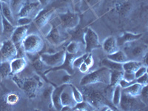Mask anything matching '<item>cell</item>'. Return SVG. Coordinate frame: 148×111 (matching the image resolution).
Here are the masks:
<instances>
[{
    "label": "cell",
    "mask_w": 148,
    "mask_h": 111,
    "mask_svg": "<svg viewBox=\"0 0 148 111\" xmlns=\"http://www.w3.org/2000/svg\"><path fill=\"white\" fill-rule=\"evenodd\" d=\"M87 88L84 89L83 96L86 98L84 101H88L93 108H100V110L104 105H108L110 107L108 101L109 98L113 94V92H110V89L112 86L108 87V84H104L102 90H98V84H92L85 85Z\"/></svg>",
    "instance_id": "obj_1"
},
{
    "label": "cell",
    "mask_w": 148,
    "mask_h": 111,
    "mask_svg": "<svg viewBox=\"0 0 148 111\" xmlns=\"http://www.w3.org/2000/svg\"><path fill=\"white\" fill-rule=\"evenodd\" d=\"M138 41V40H137ZM124 51L128 60L141 62L147 54V45L133 41L124 45Z\"/></svg>",
    "instance_id": "obj_2"
},
{
    "label": "cell",
    "mask_w": 148,
    "mask_h": 111,
    "mask_svg": "<svg viewBox=\"0 0 148 111\" xmlns=\"http://www.w3.org/2000/svg\"><path fill=\"white\" fill-rule=\"evenodd\" d=\"M109 84L110 83V70L107 67H102L101 68L88 73L85 76L81 79L80 85L85 86L88 84Z\"/></svg>",
    "instance_id": "obj_3"
},
{
    "label": "cell",
    "mask_w": 148,
    "mask_h": 111,
    "mask_svg": "<svg viewBox=\"0 0 148 111\" xmlns=\"http://www.w3.org/2000/svg\"><path fill=\"white\" fill-rule=\"evenodd\" d=\"M43 39L40 36L36 34H31L26 36L22 42V48L25 53L30 55H36L44 47Z\"/></svg>",
    "instance_id": "obj_4"
},
{
    "label": "cell",
    "mask_w": 148,
    "mask_h": 111,
    "mask_svg": "<svg viewBox=\"0 0 148 111\" xmlns=\"http://www.w3.org/2000/svg\"><path fill=\"white\" fill-rule=\"evenodd\" d=\"M143 101L140 99L139 96H132L127 94L121 90V97L119 106L124 110H140L146 106Z\"/></svg>",
    "instance_id": "obj_5"
},
{
    "label": "cell",
    "mask_w": 148,
    "mask_h": 111,
    "mask_svg": "<svg viewBox=\"0 0 148 111\" xmlns=\"http://www.w3.org/2000/svg\"><path fill=\"white\" fill-rule=\"evenodd\" d=\"M66 52L64 51H60L55 53H45L40 55V59L46 66L53 67H59L64 63L65 59Z\"/></svg>",
    "instance_id": "obj_6"
},
{
    "label": "cell",
    "mask_w": 148,
    "mask_h": 111,
    "mask_svg": "<svg viewBox=\"0 0 148 111\" xmlns=\"http://www.w3.org/2000/svg\"><path fill=\"white\" fill-rule=\"evenodd\" d=\"M29 25L17 26L12 34L10 40L13 42L14 45L16 46L17 50V57L20 56V53H24L23 48H22V42L27 35Z\"/></svg>",
    "instance_id": "obj_7"
},
{
    "label": "cell",
    "mask_w": 148,
    "mask_h": 111,
    "mask_svg": "<svg viewBox=\"0 0 148 111\" xmlns=\"http://www.w3.org/2000/svg\"><path fill=\"white\" fill-rule=\"evenodd\" d=\"M42 85V83L39 80V78L36 76H34L28 79H22L20 88L23 90L24 92H25L29 98L34 99V97H36L37 91Z\"/></svg>",
    "instance_id": "obj_8"
},
{
    "label": "cell",
    "mask_w": 148,
    "mask_h": 111,
    "mask_svg": "<svg viewBox=\"0 0 148 111\" xmlns=\"http://www.w3.org/2000/svg\"><path fill=\"white\" fill-rule=\"evenodd\" d=\"M17 57V50L10 39H5L1 43L0 62H10Z\"/></svg>",
    "instance_id": "obj_9"
},
{
    "label": "cell",
    "mask_w": 148,
    "mask_h": 111,
    "mask_svg": "<svg viewBox=\"0 0 148 111\" xmlns=\"http://www.w3.org/2000/svg\"><path fill=\"white\" fill-rule=\"evenodd\" d=\"M83 38H84V45H85L86 53H90L93 50L99 48L101 46L99 36L90 27L85 29Z\"/></svg>",
    "instance_id": "obj_10"
},
{
    "label": "cell",
    "mask_w": 148,
    "mask_h": 111,
    "mask_svg": "<svg viewBox=\"0 0 148 111\" xmlns=\"http://www.w3.org/2000/svg\"><path fill=\"white\" fill-rule=\"evenodd\" d=\"M59 22L66 29L72 30L77 27L79 23V16L77 14L67 11L59 15Z\"/></svg>",
    "instance_id": "obj_11"
},
{
    "label": "cell",
    "mask_w": 148,
    "mask_h": 111,
    "mask_svg": "<svg viewBox=\"0 0 148 111\" xmlns=\"http://www.w3.org/2000/svg\"><path fill=\"white\" fill-rule=\"evenodd\" d=\"M40 7L41 5L39 2H27L18 11L17 16L18 17H28L33 19L41 10Z\"/></svg>",
    "instance_id": "obj_12"
},
{
    "label": "cell",
    "mask_w": 148,
    "mask_h": 111,
    "mask_svg": "<svg viewBox=\"0 0 148 111\" xmlns=\"http://www.w3.org/2000/svg\"><path fill=\"white\" fill-rule=\"evenodd\" d=\"M53 9H43V10H41L34 19L36 25L39 28H42L44 26H45L47 22H49V20L51 19V16L53 14Z\"/></svg>",
    "instance_id": "obj_13"
},
{
    "label": "cell",
    "mask_w": 148,
    "mask_h": 111,
    "mask_svg": "<svg viewBox=\"0 0 148 111\" xmlns=\"http://www.w3.org/2000/svg\"><path fill=\"white\" fill-rule=\"evenodd\" d=\"M60 101L62 106H69L72 109L76 104V102L73 97L72 90H71L69 83L67 84V87L63 90L62 93H61Z\"/></svg>",
    "instance_id": "obj_14"
},
{
    "label": "cell",
    "mask_w": 148,
    "mask_h": 111,
    "mask_svg": "<svg viewBox=\"0 0 148 111\" xmlns=\"http://www.w3.org/2000/svg\"><path fill=\"white\" fill-rule=\"evenodd\" d=\"M46 39L51 44L53 45H59L62 42H63V40H64L62 36L61 35L59 28L55 25H52L51 30L47 34Z\"/></svg>",
    "instance_id": "obj_15"
},
{
    "label": "cell",
    "mask_w": 148,
    "mask_h": 111,
    "mask_svg": "<svg viewBox=\"0 0 148 111\" xmlns=\"http://www.w3.org/2000/svg\"><path fill=\"white\" fill-rule=\"evenodd\" d=\"M75 58V55H73V54L67 53L66 52V56L65 59H64V62L62 65L59 66V67H53L52 69H51L50 71H59V70H64V71L67 73V74L69 75H72L74 73V68L73 67V60Z\"/></svg>",
    "instance_id": "obj_16"
},
{
    "label": "cell",
    "mask_w": 148,
    "mask_h": 111,
    "mask_svg": "<svg viewBox=\"0 0 148 111\" xmlns=\"http://www.w3.org/2000/svg\"><path fill=\"white\" fill-rule=\"evenodd\" d=\"M27 67V61L25 57H16L10 61L11 74L20 73Z\"/></svg>",
    "instance_id": "obj_17"
},
{
    "label": "cell",
    "mask_w": 148,
    "mask_h": 111,
    "mask_svg": "<svg viewBox=\"0 0 148 111\" xmlns=\"http://www.w3.org/2000/svg\"><path fill=\"white\" fill-rule=\"evenodd\" d=\"M67 84L68 83H64V84H62L61 86L56 88V89L53 90L52 93H51V101H52V104L53 105L54 108H56V110H61L62 106L61 104V101H60V97H61V93L62 92L63 90L67 87Z\"/></svg>",
    "instance_id": "obj_18"
},
{
    "label": "cell",
    "mask_w": 148,
    "mask_h": 111,
    "mask_svg": "<svg viewBox=\"0 0 148 111\" xmlns=\"http://www.w3.org/2000/svg\"><path fill=\"white\" fill-rule=\"evenodd\" d=\"M118 45L116 39L114 36H109L104 39L102 43V48L104 51L108 54H111L118 51Z\"/></svg>",
    "instance_id": "obj_19"
},
{
    "label": "cell",
    "mask_w": 148,
    "mask_h": 111,
    "mask_svg": "<svg viewBox=\"0 0 148 111\" xmlns=\"http://www.w3.org/2000/svg\"><path fill=\"white\" fill-rule=\"evenodd\" d=\"M141 36H142L141 34H135L132 33H124L118 37V39H116V42H117L118 46H123L128 42L138 40L141 39Z\"/></svg>",
    "instance_id": "obj_20"
},
{
    "label": "cell",
    "mask_w": 148,
    "mask_h": 111,
    "mask_svg": "<svg viewBox=\"0 0 148 111\" xmlns=\"http://www.w3.org/2000/svg\"><path fill=\"white\" fill-rule=\"evenodd\" d=\"M16 27L14 25L7 20L6 18L2 16V36L5 37H11L12 34L15 30Z\"/></svg>",
    "instance_id": "obj_21"
},
{
    "label": "cell",
    "mask_w": 148,
    "mask_h": 111,
    "mask_svg": "<svg viewBox=\"0 0 148 111\" xmlns=\"http://www.w3.org/2000/svg\"><path fill=\"white\" fill-rule=\"evenodd\" d=\"M141 65H144L141 62L133 60H127L122 64V69L124 72L132 73H134L138 67Z\"/></svg>",
    "instance_id": "obj_22"
},
{
    "label": "cell",
    "mask_w": 148,
    "mask_h": 111,
    "mask_svg": "<svg viewBox=\"0 0 148 111\" xmlns=\"http://www.w3.org/2000/svg\"><path fill=\"white\" fill-rule=\"evenodd\" d=\"M1 14H2V16L5 17L7 20L11 22L13 25H15V17H14V14L12 11L11 8H10V5L7 3H3L2 2V10H1Z\"/></svg>",
    "instance_id": "obj_23"
},
{
    "label": "cell",
    "mask_w": 148,
    "mask_h": 111,
    "mask_svg": "<svg viewBox=\"0 0 148 111\" xmlns=\"http://www.w3.org/2000/svg\"><path fill=\"white\" fill-rule=\"evenodd\" d=\"M143 87L144 86L141 85V84L136 82L132 84L131 85H130L127 88L122 89V92H125L127 94L130 95L132 96H138Z\"/></svg>",
    "instance_id": "obj_24"
},
{
    "label": "cell",
    "mask_w": 148,
    "mask_h": 111,
    "mask_svg": "<svg viewBox=\"0 0 148 111\" xmlns=\"http://www.w3.org/2000/svg\"><path fill=\"white\" fill-rule=\"evenodd\" d=\"M107 58L113 61V62L121 63V64L125 63V62L128 60L126 55H125V53L123 52V51H119V50L116 51V52L107 55Z\"/></svg>",
    "instance_id": "obj_25"
},
{
    "label": "cell",
    "mask_w": 148,
    "mask_h": 111,
    "mask_svg": "<svg viewBox=\"0 0 148 111\" xmlns=\"http://www.w3.org/2000/svg\"><path fill=\"white\" fill-rule=\"evenodd\" d=\"M123 71H110V85L112 87L118 85L120 80L123 79Z\"/></svg>",
    "instance_id": "obj_26"
},
{
    "label": "cell",
    "mask_w": 148,
    "mask_h": 111,
    "mask_svg": "<svg viewBox=\"0 0 148 111\" xmlns=\"http://www.w3.org/2000/svg\"><path fill=\"white\" fill-rule=\"evenodd\" d=\"M101 64L103 67H107L110 71H123L122 64L113 62L108 58L104 59L101 61Z\"/></svg>",
    "instance_id": "obj_27"
},
{
    "label": "cell",
    "mask_w": 148,
    "mask_h": 111,
    "mask_svg": "<svg viewBox=\"0 0 148 111\" xmlns=\"http://www.w3.org/2000/svg\"><path fill=\"white\" fill-rule=\"evenodd\" d=\"M11 74L10 62H0V78L5 79Z\"/></svg>",
    "instance_id": "obj_28"
},
{
    "label": "cell",
    "mask_w": 148,
    "mask_h": 111,
    "mask_svg": "<svg viewBox=\"0 0 148 111\" xmlns=\"http://www.w3.org/2000/svg\"><path fill=\"white\" fill-rule=\"evenodd\" d=\"M121 90H122V88L119 84L114 87L113 94H112V99H111L112 104H113L114 107H118L119 105L121 97Z\"/></svg>",
    "instance_id": "obj_29"
},
{
    "label": "cell",
    "mask_w": 148,
    "mask_h": 111,
    "mask_svg": "<svg viewBox=\"0 0 148 111\" xmlns=\"http://www.w3.org/2000/svg\"><path fill=\"white\" fill-rule=\"evenodd\" d=\"M27 2V0H10L9 5H10V8H11L14 14H16L17 15L22 6Z\"/></svg>",
    "instance_id": "obj_30"
},
{
    "label": "cell",
    "mask_w": 148,
    "mask_h": 111,
    "mask_svg": "<svg viewBox=\"0 0 148 111\" xmlns=\"http://www.w3.org/2000/svg\"><path fill=\"white\" fill-rule=\"evenodd\" d=\"M2 99H3L6 104L10 106V105H14V104L18 102V100H19V96L16 93L10 92V93L5 95Z\"/></svg>",
    "instance_id": "obj_31"
},
{
    "label": "cell",
    "mask_w": 148,
    "mask_h": 111,
    "mask_svg": "<svg viewBox=\"0 0 148 111\" xmlns=\"http://www.w3.org/2000/svg\"><path fill=\"white\" fill-rule=\"evenodd\" d=\"M79 49H80V44L77 41H73L71 42L67 46L66 52L67 53L73 54V55H76L79 53Z\"/></svg>",
    "instance_id": "obj_32"
},
{
    "label": "cell",
    "mask_w": 148,
    "mask_h": 111,
    "mask_svg": "<svg viewBox=\"0 0 148 111\" xmlns=\"http://www.w3.org/2000/svg\"><path fill=\"white\" fill-rule=\"evenodd\" d=\"M70 86H71V90H72L73 97L74 100L76 102V104L84 101V96H83L82 92H80V90H79L78 88H76V87H75L73 84H70Z\"/></svg>",
    "instance_id": "obj_33"
},
{
    "label": "cell",
    "mask_w": 148,
    "mask_h": 111,
    "mask_svg": "<svg viewBox=\"0 0 148 111\" xmlns=\"http://www.w3.org/2000/svg\"><path fill=\"white\" fill-rule=\"evenodd\" d=\"M92 108L93 107L92 105L84 100L82 102L76 104L72 110H94Z\"/></svg>",
    "instance_id": "obj_34"
},
{
    "label": "cell",
    "mask_w": 148,
    "mask_h": 111,
    "mask_svg": "<svg viewBox=\"0 0 148 111\" xmlns=\"http://www.w3.org/2000/svg\"><path fill=\"white\" fill-rule=\"evenodd\" d=\"M88 55V53H84L82 56H77V57H75L74 59L73 60V68H79V66L81 65L83 62H84V59L87 57V56Z\"/></svg>",
    "instance_id": "obj_35"
},
{
    "label": "cell",
    "mask_w": 148,
    "mask_h": 111,
    "mask_svg": "<svg viewBox=\"0 0 148 111\" xmlns=\"http://www.w3.org/2000/svg\"><path fill=\"white\" fill-rule=\"evenodd\" d=\"M33 22V19L28 17H18L16 21L17 26L29 25Z\"/></svg>",
    "instance_id": "obj_36"
},
{
    "label": "cell",
    "mask_w": 148,
    "mask_h": 111,
    "mask_svg": "<svg viewBox=\"0 0 148 111\" xmlns=\"http://www.w3.org/2000/svg\"><path fill=\"white\" fill-rule=\"evenodd\" d=\"M32 64H33V67H34L36 71H43L44 67L45 66H46L44 63L42 62V61L41 60L40 57L37 58L36 59H35V60L33 62Z\"/></svg>",
    "instance_id": "obj_37"
},
{
    "label": "cell",
    "mask_w": 148,
    "mask_h": 111,
    "mask_svg": "<svg viewBox=\"0 0 148 111\" xmlns=\"http://www.w3.org/2000/svg\"><path fill=\"white\" fill-rule=\"evenodd\" d=\"M139 98L141 101H143L145 104H147V98H148V92H147V85L144 86L141 92L139 94Z\"/></svg>",
    "instance_id": "obj_38"
},
{
    "label": "cell",
    "mask_w": 148,
    "mask_h": 111,
    "mask_svg": "<svg viewBox=\"0 0 148 111\" xmlns=\"http://www.w3.org/2000/svg\"><path fill=\"white\" fill-rule=\"evenodd\" d=\"M147 73V66L145 65L140 66L138 69L136 70V71L134 73L135 79H136L137 78L140 77V76H141L145 73Z\"/></svg>",
    "instance_id": "obj_39"
},
{
    "label": "cell",
    "mask_w": 148,
    "mask_h": 111,
    "mask_svg": "<svg viewBox=\"0 0 148 111\" xmlns=\"http://www.w3.org/2000/svg\"><path fill=\"white\" fill-rule=\"evenodd\" d=\"M147 79H148V74L147 73H145L144 75L140 76V77L137 78V79H136V82L142 86H147Z\"/></svg>",
    "instance_id": "obj_40"
},
{
    "label": "cell",
    "mask_w": 148,
    "mask_h": 111,
    "mask_svg": "<svg viewBox=\"0 0 148 111\" xmlns=\"http://www.w3.org/2000/svg\"><path fill=\"white\" fill-rule=\"evenodd\" d=\"M84 63L89 67L90 69L91 67H92L93 64H94V60L92 59V56L91 53H88V55L87 56V57L85 58L84 61Z\"/></svg>",
    "instance_id": "obj_41"
},
{
    "label": "cell",
    "mask_w": 148,
    "mask_h": 111,
    "mask_svg": "<svg viewBox=\"0 0 148 111\" xmlns=\"http://www.w3.org/2000/svg\"><path fill=\"white\" fill-rule=\"evenodd\" d=\"M136 82V80H134V81H132V82H128L127 81V80H125V79H122L120 80V82H119V85L121 87L122 89H124V88H127V87H129L130 85H131L132 84H133V83Z\"/></svg>",
    "instance_id": "obj_42"
},
{
    "label": "cell",
    "mask_w": 148,
    "mask_h": 111,
    "mask_svg": "<svg viewBox=\"0 0 148 111\" xmlns=\"http://www.w3.org/2000/svg\"><path fill=\"white\" fill-rule=\"evenodd\" d=\"M123 79L127 80L128 82H132L136 80L135 79L134 73H126L124 72V75H123Z\"/></svg>",
    "instance_id": "obj_43"
},
{
    "label": "cell",
    "mask_w": 148,
    "mask_h": 111,
    "mask_svg": "<svg viewBox=\"0 0 148 111\" xmlns=\"http://www.w3.org/2000/svg\"><path fill=\"white\" fill-rule=\"evenodd\" d=\"M78 69L80 71V72L82 73H89V71H90L89 67L86 65L84 62H83L81 65L79 66V67L78 68Z\"/></svg>",
    "instance_id": "obj_44"
},
{
    "label": "cell",
    "mask_w": 148,
    "mask_h": 111,
    "mask_svg": "<svg viewBox=\"0 0 148 111\" xmlns=\"http://www.w3.org/2000/svg\"><path fill=\"white\" fill-rule=\"evenodd\" d=\"M38 2L41 5V6H46L50 2V0H38Z\"/></svg>",
    "instance_id": "obj_45"
},
{
    "label": "cell",
    "mask_w": 148,
    "mask_h": 111,
    "mask_svg": "<svg viewBox=\"0 0 148 111\" xmlns=\"http://www.w3.org/2000/svg\"><path fill=\"white\" fill-rule=\"evenodd\" d=\"M70 79H71V75L68 74V75H67V76H64L62 81L64 83H69Z\"/></svg>",
    "instance_id": "obj_46"
},
{
    "label": "cell",
    "mask_w": 148,
    "mask_h": 111,
    "mask_svg": "<svg viewBox=\"0 0 148 111\" xmlns=\"http://www.w3.org/2000/svg\"><path fill=\"white\" fill-rule=\"evenodd\" d=\"M2 36V14L0 12V36Z\"/></svg>",
    "instance_id": "obj_47"
},
{
    "label": "cell",
    "mask_w": 148,
    "mask_h": 111,
    "mask_svg": "<svg viewBox=\"0 0 148 111\" xmlns=\"http://www.w3.org/2000/svg\"><path fill=\"white\" fill-rule=\"evenodd\" d=\"M10 0H1V2H3V3H7L8 4V5L9 3H10Z\"/></svg>",
    "instance_id": "obj_48"
},
{
    "label": "cell",
    "mask_w": 148,
    "mask_h": 111,
    "mask_svg": "<svg viewBox=\"0 0 148 111\" xmlns=\"http://www.w3.org/2000/svg\"><path fill=\"white\" fill-rule=\"evenodd\" d=\"M2 2H1V0H0V12L2 10Z\"/></svg>",
    "instance_id": "obj_49"
},
{
    "label": "cell",
    "mask_w": 148,
    "mask_h": 111,
    "mask_svg": "<svg viewBox=\"0 0 148 111\" xmlns=\"http://www.w3.org/2000/svg\"><path fill=\"white\" fill-rule=\"evenodd\" d=\"M0 47H1V43H0Z\"/></svg>",
    "instance_id": "obj_50"
},
{
    "label": "cell",
    "mask_w": 148,
    "mask_h": 111,
    "mask_svg": "<svg viewBox=\"0 0 148 111\" xmlns=\"http://www.w3.org/2000/svg\"><path fill=\"white\" fill-rule=\"evenodd\" d=\"M0 80H1V78H0Z\"/></svg>",
    "instance_id": "obj_51"
}]
</instances>
